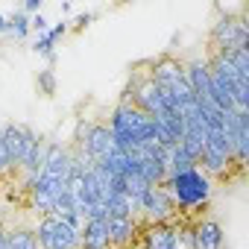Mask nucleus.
I'll use <instances>...</instances> for the list:
<instances>
[{
    "instance_id": "1",
    "label": "nucleus",
    "mask_w": 249,
    "mask_h": 249,
    "mask_svg": "<svg viewBox=\"0 0 249 249\" xmlns=\"http://www.w3.org/2000/svg\"><path fill=\"white\" fill-rule=\"evenodd\" d=\"M164 191L170 194L176 211H179V208H182V211H191V208H199V205H205V202L211 199L214 182H211L199 167H194V170L167 176V179H164Z\"/></svg>"
},
{
    "instance_id": "2",
    "label": "nucleus",
    "mask_w": 249,
    "mask_h": 249,
    "mask_svg": "<svg viewBox=\"0 0 249 249\" xmlns=\"http://www.w3.org/2000/svg\"><path fill=\"white\" fill-rule=\"evenodd\" d=\"M33 231H36V240L41 249H79V243H82V237H79L82 229H76L53 214H44Z\"/></svg>"
},
{
    "instance_id": "3",
    "label": "nucleus",
    "mask_w": 249,
    "mask_h": 249,
    "mask_svg": "<svg viewBox=\"0 0 249 249\" xmlns=\"http://www.w3.org/2000/svg\"><path fill=\"white\" fill-rule=\"evenodd\" d=\"M138 214L147 217V226H153V223H170L176 217V205H173L170 194L164 191V185L147 188V194L138 199Z\"/></svg>"
},
{
    "instance_id": "4",
    "label": "nucleus",
    "mask_w": 249,
    "mask_h": 249,
    "mask_svg": "<svg viewBox=\"0 0 249 249\" xmlns=\"http://www.w3.org/2000/svg\"><path fill=\"white\" fill-rule=\"evenodd\" d=\"M240 44H249V27L243 18L226 15L211 27V50H229Z\"/></svg>"
},
{
    "instance_id": "5",
    "label": "nucleus",
    "mask_w": 249,
    "mask_h": 249,
    "mask_svg": "<svg viewBox=\"0 0 249 249\" xmlns=\"http://www.w3.org/2000/svg\"><path fill=\"white\" fill-rule=\"evenodd\" d=\"M150 79L156 82V88L161 91H173L176 85L185 82V62H179L176 56H159L153 62V71H150Z\"/></svg>"
},
{
    "instance_id": "6",
    "label": "nucleus",
    "mask_w": 249,
    "mask_h": 249,
    "mask_svg": "<svg viewBox=\"0 0 249 249\" xmlns=\"http://www.w3.org/2000/svg\"><path fill=\"white\" fill-rule=\"evenodd\" d=\"M106 229H108V246L111 249H129L141 240V226L132 217H108Z\"/></svg>"
},
{
    "instance_id": "7",
    "label": "nucleus",
    "mask_w": 249,
    "mask_h": 249,
    "mask_svg": "<svg viewBox=\"0 0 249 249\" xmlns=\"http://www.w3.org/2000/svg\"><path fill=\"white\" fill-rule=\"evenodd\" d=\"M30 135H33V129L24 126V123H3V135H0V141H3V147H6V153L12 159V167H21Z\"/></svg>"
},
{
    "instance_id": "8",
    "label": "nucleus",
    "mask_w": 249,
    "mask_h": 249,
    "mask_svg": "<svg viewBox=\"0 0 249 249\" xmlns=\"http://www.w3.org/2000/svg\"><path fill=\"white\" fill-rule=\"evenodd\" d=\"M194 243H196V249H223V243H226L223 226L217 220H199L194 226Z\"/></svg>"
},
{
    "instance_id": "9",
    "label": "nucleus",
    "mask_w": 249,
    "mask_h": 249,
    "mask_svg": "<svg viewBox=\"0 0 249 249\" xmlns=\"http://www.w3.org/2000/svg\"><path fill=\"white\" fill-rule=\"evenodd\" d=\"M79 237H82L79 249H111V246H108V229H106V220H85Z\"/></svg>"
},
{
    "instance_id": "10",
    "label": "nucleus",
    "mask_w": 249,
    "mask_h": 249,
    "mask_svg": "<svg viewBox=\"0 0 249 249\" xmlns=\"http://www.w3.org/2000/svg\"><path fill=\"white\" fill-rule=\"evenodd\" d=\"M194 167H196V161L182 150V144H176V147L167 150V176H173V173H185V170H194Z\"/></svg>"
},
{
    "instance_id": "11",
    "label": "nucleus",
    "mask_w": 249,
    "mask_h": 249,
    "mask_svg": "<svg viewBox=\"0 0 249 249\" xmlns=\"http://www.w3.org/2000/svg\"><path fill=\"white\" fill-rule=\"evenodd\" d=\"M65 30H68V21H59V24H56L53 30L41 33V38H38V41L33 44V50H36V53H41V56H47V59L53 62V59H56V56H53V41H56V38H59V36H62Z\"/></svg>"
},
{
    "instance_id": "12",
    "label": "nucleus",
    "mask_w": 249,
    "mask_h": 249,
    "mask_svg": "<svg viewBox=\"0 0 249 249\" xmlns=\"http://www.w3.org/2000/svg\"><path fill=\"white\" fill-rule=\"evenodd\" d=\"M6 249H41V246H38L33 229H9Z\"/></svg>"
},
{
    "instance_id": "13",
    "label": "nucleus",
    "mask_w": 249,
    "mask_h": 249,
    "mask_svg": "<svg viewBox=\"0 0 249 249\" xmlns=\"http://www.w3.org/2000/svg\"><path fill=\"white\" fill-rule=\"evenodd\" d=\"M6 33L12 38H27V33H30V15H24V12L9 15L6 18Z\"/></svg>"
},
{
    "instance_id": "14",
    "label": "nucleus",
    "mask_w": 249,
    "mask_h": 249,
    "mask_svg": "<svg viewBox=\"0 0 249 249\" xmlns=\"http://www.w3.org/2000/svg\"><path fill=\"white\" fill-rule=\"evenodd\" d=\"M38 85H41V91H44V94H53V88H56L53 73H50V71H44V73L38 76Z\"/></svg>"
},
{
    "instance_id": "15",
    "label": "nucleus",
    "mask_w": 249,
    "mask_h": 249,
    "mask_svg": "<svg viewBox=\"0 0 249 249\" xmlns=\"http://www.w3.org/2000/svg\"><path fill=\"white\" fill-rule=\"evenodd\" d=\"M30 30H38V33H47V18L38 12V15H33L30 18Z\"/></svg>"
},
{
    "instance_id": "16",
    "label": "nucleus",
    "mask_w": 249,
    "mask_h": 249,
    "mask_svg": "<svg viewBox=\"0 0 249 249\" xmlns=\"http://www.w3.org/2000/svg\"><path fill=\"white\" fill-rule=\"evenodd\" d=\"M6 170H12V159H9V153H6V147H3V141H0V173H6Z\"/></svg>"
},
{
    "instance_id": "17",
    "label": "nucleus",
    "mask_w": 249,
    "mask_h": 249,
    "mask_svg": "<svg viewBox=\"0 0 249 249\" xmlns=\"http://www.w3.org/2000/svg\"><path fill=\"white\" fill-rule=\"evenodd\" d=\"M41 12V0H27L24 3V15H38Z\"/></svg>"
},
{
    "instance_id": "18",
    "label": "nucleus",
    "mask_w": 249,
    "mask_h": 249,
    "mask_svg": "<svg viewBox=\"0 0 249 249\" xmlns=\"http://www.w3.org/2000/svg\"><path fill=\"white\" fill-rule=\"evenodd\" d=\"M91 18H94L91 12H85V15H79V18L73 21V24H76V30H82V27H88V21H91Z\"/></svg>"
},
{
    "instance_id": "19",
    "label": "nucleus",
    "mask_w": 249,
    "mask_h": 249,
    "mask_svg": "<svg viewBox=\"0 0 249 249\" xmlns=\"http://www.w3.org/2000/svg\"><path fill=\"white\" fill-rule=\"evenodd\" d=\"M6 237H9V229L0 223V249H6Z\"/></svg>"
},
{
    "instance_id": "20",
    "label": "nucleus",
    "mask_w": 249,
    "mask_h": 249,
    "mask_svg": "<svg viewBox=\"0 0 249 249\" xmlns=\"http://www.w3.org/2000/svg\"><path fill=\"white\" fill-rule=\"evenodd\" d=\"M0 33H6V15H0Z\"/></svg>"
},
{
    "instance_id": "21",
    "label": "nucleus",
    "mask_w": 249,
    "mask_h": 249,
    "mask_svg": "<svg viewBox=\"0 0 249 249\" xmlns=\"http://www.w3.org/2000/svg\"><path fill=\"white\" fill-rule=\"evenodd\" d=\"M0 135H3V123H0Z\"/></svg>"
}]
</instances>
